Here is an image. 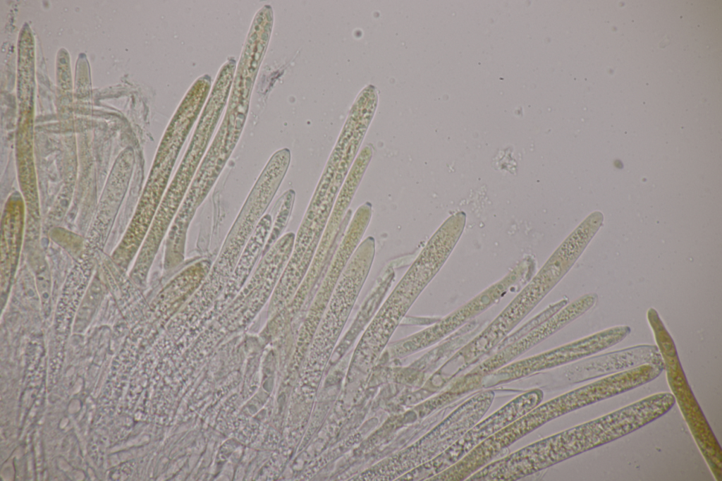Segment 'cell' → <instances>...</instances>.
Listing matches in <instances>:
<instances>
[{
    "instance_id": "obj_1",
    "label": "cell",
    "mask_w": 722,
    "mask_h": 481,
    "mask_svg": "<svg viewBox=\"0 0 722 481\" xmlns=\"http://www.w3.org/2000/svg\"><path fill=\"white\" fill-rule=\"evenodd\" d=\"M675 403L671 393L655 394L550 437L554 461L557 463L623 437L663 415Z\"/></svg>"
},
{
    "instance_id": "obj_2",
    "label": "cell",
    "mask_w": 722,
    "mask_h": 481,
    "mask_svg": "<svg viewBox=\"0 0 722 481\" xmlns=\"http://www.w3.org/2000/svg\"><path fill=\"white\" fill-rule=\"evenodd\" d=\"M451 247L435 233L384 301L360 346L378 343V351L449 254Z\"/></svg>"
},
{
    "instance_id": "obj_3",
    "label": "cell",
    "mask_w": 722,
    "mask_h": 481,
    "mask_svg": "<svg viewBox=\"0 0 722 481\" xmlns=\"http://www.w3.org/2000/svg\"><path fill=\"white\" fill-rule=\"evenodd\" d=\"M244 118V114L240 113L228 115L209 150L202 159L169 231L167 245L173 250L185 249L190 223L221 175L238 141Z\"/></svg>"
},
{
    "instance_id": "obj_4",
    "label": "cell",
    "mask_w": 722,
    "mask_h": 481,
    "mask_svg": "<svg viewBox=\"0 0 722 481\" xmlns=\"http://www.w3.org/2000/svg\"><path fill=\"white\" fill-rule=\"evenodd\" d=\"M675 402L716 480H721L722 451L688 384L674 341L663 323L651 328Z\"/></svg>"
},
{
    "instance_id": "obj_5",
    "label": "cell",
    "mask_w": 722,
    "mask_h": 481,
    "mask_svg": "<svg viewBox=\"0 0 722 481\" xmlns=\"http://www.w3.org/2000/svg\"><path fill=\"white\" fill-rule=\"evenodd\" d=\"M290 162L288 149L275 152L266 164L246 197L225 240L218 260L235 266L247 242L277 193Z\"/></svg>"
},
{
    "instance_id": "obj_6",
    "label": "cell",
    "mask_w": 722,
    "mask_h": 481,
    "mask_svg": "<svg viewBox=\"0 0 722 481\" xmlns=\"http://www.w3.org/2000/svg\"><path fill=\"white\" fill-rule=\"evenodd\" d=\"M219 114L209 110L200 121L189 148L172 176L157 209L150 235L151 244L158 247L172 224L200 166Z\"/></svg>"
},
{
    "instance_id": "obj_7",
    "label": "cell",
    "mask_w": 722,
    "mask_h": 481,
    "mask_svg": "<svg viewBox=\"0 0 722 481\" xmlns=\"http://www.w3.org/2000/svg\"><path fill=\"white\" fill-rule=\"evenodd\" d=\"M358 148L338 140L311 198L301 224L322 234Z\"/></svg>"
},
{
    "instance_id": "obj_8",
    "label": "cell",
    "mask_w": 722,
    "mask_h": 481,
    "mask_svg": "<svg viewBox=\"0 0 722 481\" xmlns=\"http://www.w3.org/2000/svg\"><path fill=\"white\" fill-rule=\"evenodd\" d=\"M644 364H663L657 346L641 344L583 359L569 367L568 377L580 383Z\"/></svg>"
},
{
    "instance_id": "obj_9",
    "label": "cell",
    "mask_w": 722,
    "mask_h": 481,
    "mask_svg": "<svg viewBox=\"0 0 722 481\" xmlns=\"http://www.w3.org/2000/svg\"><path fill=\"white\" fill-rule=\"evenodd\" d=\"M189 118L176 115L164 140V150L154 165L145 195V212L152 218L159 207L170 183L172 171L180 147L192 126Z\"/></svg>"
},
{
    "instance_id": "obj_10",
    "label": "cell",
    "mask_w": 722,
    "mask_h": 481,
    "mask_svg": "<svg viewBox=\"0 0 722 481\" xmlns=\"http://www.w3.org/2000/svg\"><path fill=\"white\" fill-rule=\"evenodd\" d=\"M630 331L629 326L619 325L585 336L545 354L544 365L555 367L591 356L616 345Z\"/></svg>"
},
{
    "instance_id": "obj_11",
    "label": "cell",
    "mask_w": 722,
    "mask_h": 481,
    "mask_svg": "<svg viewBox=\"0 0 722 481\" xmlns=\"http://www.w3.org/2000/svg\"><path fill=\"white\" fill-rule=\"evenodd\" d=\"M272 222V216L270 214H265L258 223L240 254L231 275L232 279L222 294L221 298L224 297V298L220 299L221 302L219 305H224L231 300V298L236 293L239 287L240 288L259 257L262 255L263 250L271 230Z\"/></svg>"
},
{
    "instance_id": "obj_12",
    "label": "cell",
    "mask_w": 722,
    "mask_h": 481,
    "mask_svg": "<svg viewBox=\"0 0 722 481\" xmlns=\"http://www.w3.org/2000/svg\"><path fill=\"white\" fill-rule=\"evenodd\" d=\"M295 197V191L292 189H289L284 192L276 201L274 206V208L276 210V217L274 221L272 222V228L263 250L262 255H264L279 239L280 235L285 229L291 214Z\"/></svg>"
}]
</instances>
